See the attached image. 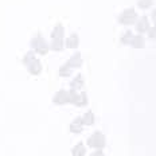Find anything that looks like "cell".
<instances>
[{"label": "cell", "instance_id": "obj_1", "mask_svg": "<svg viewBox=\"0 0 156 156\" xmlns=\"http://www.w3.org/2000/svg\"><path fill=\"white\" fill-rule=\"evenodd\" d=\"M106 144V139H105V135L102 132L97 131L94 132L89 139H87V145L90 148H96V149H102Z\"/></svg>", "mask_w": 156, "mask_h": 156}, {"label": "cell", "instance_id": "obj_2", "mask_svg": "<svg viewBox=\"0 0 156 156\" xmlns=\"http://www.w3.org/2000/svg\"><path fill=\"white\" fill-rule=\"evenodd\" d=\"M137 19V14H136L135 8H126L125 11H122V14L119 16V23L124 24V26H129L133 24Z\"/></svg>", "mask_w": 156, "mask_h": 156}, {"label": "cell", "instance_id": "obj_3", "mask_svg": "<svg viewBox=\"0 0 156 156\" xmlns=\"http://www.w3.org/2000/svg\"><path fill=\"white\" fill-rule=\"evenodd\" d=\"M54 102L55 104H59V105H63V104L70 102V97H69V92H58L57 96L54 97Z\"/></svg>", "mask_w": 156, "mask_h": 156}, {"label": "cell", "instance_id": "obj_4", "mask_svg": "<svg viewBox=\"0 0 156 156\" xmlns=\"http://www.w3.org/2000/svg\"><path fill=\"white\" fill-rule=\"evenodd\" d=\"M149 28V22H148V18H145V16H143L137 20V23H136V30H137L140 34L143 32H147Z\"/></svg>", "mask_w": 156, "mask_h": 156}, {"label": "cell", "instance_id": "obj_5", "mask_svg": "<svg viewBox=\"0 0 156 156\" xmlns=\"http://www.w3.org/2000/svg\"><path fill=\"white\" fill-rule=\"evenodd\" d=\"M131 46L133 48H143L145 46V41H144V38L141 37V35H133L132 37V41H131Z\"/></svg>", "mask_w": 156, "mask_h": 156}, {"label": "cell", "instance_id": "obj_6", "mask_svg": "<svg viewBox=\"0 0 156 156\" xmlns=\"http://www.w3.org/2000/svg\"><path fill=\"white\" fill-rule=\"evenodd\" d=\"M81 120H82V124L83 125H93L94 121H96V119H94V113L92 110H87V112L81 117Z\"/></svg>", "mask_w": 156, "mask_h": 156}, {"label": "cell", "instance_id": "obj_7", "mask_svg": "<svg viewBox=\"0 0 156 156\" xmlns=\"http://www.w3.org/2000/svg\"><path fill=\"white\" fill-rule=\"evenodd\" d=\"M82 129H83V124H82V120H81V117H80V119H77V120H74V121L71 122L70 131L73 132V133H81V132H82Z\"/></svg>", "mask_w": 156, "mask_h": 156}, {"label": "cell", "instance_id": "obj_8", "mask_svg": "<svg viewBox=\"0 0 156 156\" xmlns=\"http://www.w3.org/2000/svg\"><path fill=\"white\" fill-rule=\"evenodd\" d=\"M87 96H86V93H80L78 96L76 97V100H74V105L76 106H86L87 105Z\"/></svg>", "mask_w": 156, "mask_h": 156}, {"label": "cell", "instance_id": "obj_9", "mask_svg": "<svg viewBox=\"0 0 156 156\" xmlns=\"http://www.w3.org/2000/svg\"><path fill=\"white\" fill-rule=\"evenodd\" d=\"M71 154L73 156H83L86 154V148L83 145V143H78L77 145H74V148L71 149Z\"/></svg>", "mask_w": 156, "mask_h": 156}, {"label": "cell", "instance_id": "obj_10", "mask_svg": "<svg viewBox=\"0 0 156 156\" xmlns=\"http://www.w3.org/2000/svg\"><path fill=\"white\" fill-rule=\"evenodd\" d=\"M81 65H82V59H81V54L80 53H77L73 58H70V61H69V66L70 67H80Z\"/></svg>", "mask_w": 156, "mask_h": 156}, {"label": "cell", "instance_id": "obj_11", "mask_svg": "<svg viewBox=\"0 0 156 156\" xmlns=\"http://www.w3.org/2000/svg\"><path fill=\"white\" fill-rule=\"evenodd\" d=\"M82 86H83V78L80 74V76H77L73 80V82H71V87H73L74 90H77V89H81Z\"/></svg>", "mask_w": 156, "mask_h": 156}, {"label": "cell", "instance_id": "obj_12", "mask_svg": "<svg viewBox=\"0 0 156 156\" xmlns=\"http://www.w3.org/2000/svg\"><path fill=\"white\" fill-rule=\"evenodd\" d=\"M67 47L69 48H77L78 47V37L77 35H71V37L67 39Z\"/></svg>", "mask_w": 156, "mask_h": 156}, {"label": "cell", "instance_id": "obj_13", "mask_svg": "<svg viewBox=\"0 0 156 156\" xmlns=\"http://www.w3.org/2000/svg\"><path fill=\"white\" fill-rule=\"evenodd\" d=\"M132 37H133L132 32L131 31H126V32H124V35L121 37L120 41H121L122 44H129V43H131V41H132Z\"/></svg>", "mask_w": 156, "mask_h": 156}, {"label": "cell", "instance_id": "obj_14", "mask_svg": "<svg viewBox=\"0 0 156 156\" xmlns=\"http://www.w3.org/2000/svg\"><path fill=\"white\" fill-rule=\"evenodd\" d=\"M152 3H154V0H139L137 5L141 9H147V8H149L152 5Z\"/></svg>", "mask_w": 156, "mask_h": 156}, {"label": "cell", "instance_id": "obj_15", "mask_svg": "<svg viewBox=\"0 0 156 156\" xmlns=\"http://www.w3.org/2000/svg\"><path fill=\"white\" fill-rule=\"evenodd\" d=\"M62 35H63V28L61 27V26H58V27L55 28V31L53 32V37L57 38V39H59V38H62Z\"/></svg>", "mask_w": 156, "mask_h": 156}, {"label": "cell", "instance_id": "obj_16", "mask_svg": "<svg viewBox=\"0 0 156 156\" xmlns=\"http://www.w3.org/2000/svg\"><path fill=\"white\" fill-rule=\"evenodd\" d=\"M147 32H148V38L156 39V24L154 26V27H149Z\"/></svg>", "mask_w": 156, "mask_h": 156}, {"label": "cell", "instance_id": "obj_17", "mask_svg": "<svg viewBox=\"0 0 156 156\" xmlns=\"http://www.w3.org/2000/svg\"><path fill=\"white\" fill-rule=\"evenodd\" d=\"M70 69H71V67L69 66V65H66V66L61 67V76L67 77V76H69V74H70Z\"/></svg>", "mask_w": 156, "mask_h": 156}, {"label": "cell", "instance_id": "obj_18", "mask_svg": "<svg viewBox=\"0 0 156 156\" xmlns=\"http://www.w3.org/2000/svg\"><path fill=\"white\" fill-rule=\"evenodd\" d=\"M90 156H105V154H104V152L101 151V149H96V151H94V152H93V154L90 155Z\"/></svg>", "mask_w": 156, "mask_h": 156}, {"label": "cell", "instance_id": "obj_19", "mask_svg": "<svg viewBox=\"0 0 156 156\" xmlns=\"http://www.w3.org/2000/svg\"><path fill=\"white\" fill-rule=\"evenodd\" d=\"M152 19L155 20V24H156V9H155L154 12H152Z\"/></svg>", "mask_w": 156, "mask_h": 156}]
</instances>
